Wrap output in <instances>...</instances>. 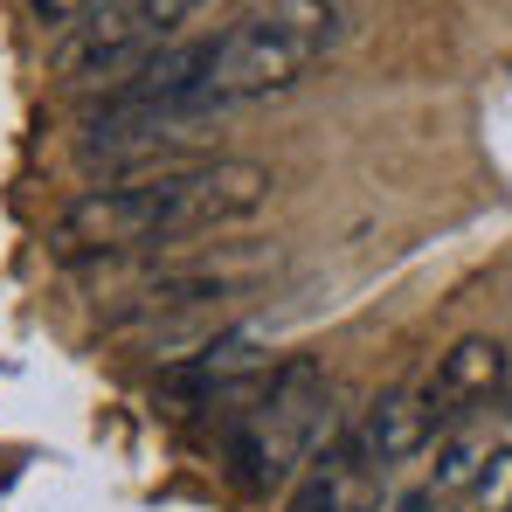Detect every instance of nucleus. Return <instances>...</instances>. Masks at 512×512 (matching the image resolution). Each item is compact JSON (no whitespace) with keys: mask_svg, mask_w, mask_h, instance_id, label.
Here are the masks:
<instances>
[{"mask_svg":"<svg viewBox=\"0 0 512 512\" xmlns=\"http://www.w3.org/2000/svg\"><path fill=\"white\" fill-rule=\"evenodd\" d=\"M340 35V0H263L243 21H229L222 35L160 49L146 70L111 84L97 139L84 153L90 160H132V153L180 146L187 125H201V118H222V111H243V104H263L277 90L305 84L340 49Z\"/></svg>","mask_w":512,"mask_h":512,"instance_id":"f257e3e1","label":"nucleus"},{"mask_svg":"<svg viewBox=\"0 0 512 512\" xmlns=\"http://www.w3.org/2000/svg\"><path fill=\"white\" fill-rule=\"evenodd\" d=\"M277 173L256 160H201V167L139 173L125 187H97L70 201L49 229V250L63 263H97V256H139L160 243H187L208 229H236L270 201Z\"/></svg>","mask_w":512,"mask_h":512,"instance_id":"f03ea898","label":"nucleus"},{"mask_svg":"<svg viewBox=\"0 0 512 512\" xmlns=\"http://www.w3.org/2000/svg\"><path fill=\"white\" fill-rule=\"evenodd\" d=\"M340 436L333 416V381L319 360H284L243 409L222 416V464L236 478V492H277L291 485L326 443Z\"/></svg>","mask_w":512,"mask_h":512,"instance_id":"7ed1b4c3","label":"nucleus"},{"mask_svg":"<svg viewBox=\"0 0 512 512\" xmlns=\"http://www.w3.org/2000/svg\"><path fill=\"white\" fill-rule=\"evenodd\" d=\"M201 0H97L77 28L56 35V77L63 84H104V77H132L160 56L173 28L194 14Z\"/></svg>","mask_w":512,"mask_h":512,"instance_id":"20e7f679","label":"nucleus"},{"mask_svg":"<svg viewBox=\"0 0 512 512\" xmlns=\"http://www.w3.org/2000/svg\"><path fill=\"white\" fill-rule=\"evenodd\" d=\"M506 381H512V353L499 340H485V333H471V340H457L436 360V374H429L416 395H423L429 423L450 429V423H471L485 402H499Z\"/></svg>","mask_w":512,"mask_h":512,"instance_id":"39448f33","label":"nucleus"},{"mask_svg":"<svg viewBox=\"0 0 512 512\" xmlns=\"http://www.w3.org/2000/svg\"><path fill=\"white\" fill-rule=\"evenodd\" d=\"M429 436H436V423H429V409H423V395H416V388H388V395H374V402L360 409V423L346 429L353 457H360L381 485L423 457Z\"/></svg>","mask_w":512,"mask_h":512,"instance_id":"423d86ee","label":"nucleus"},{"mask_svg":"<svg viewBox=\"0 0 512 512\" xmlns=\"http://www.w3.org/2000/svg\"><path fill=\"white\" fill-rule=\"evenodd\" d=\"M291 512H388L381 506V478L353 457V443H346V429L298 471V485H291Z\"/></svg>","mask_w":512,"mask_h":512,"instance_id":"0eeeda50","label":"nucleus"},{"mask_svg":"<svg viewBox=\"0 0 512 512\" xmlns=\"http://www.w3.org/2000/svg\"><path fill=\"white\" fill-rule=\"evenodd\" d=\"M256 333H222L215 346H201L194 360H180V367H167V388L173 395H187V402H201V395H222L236 374H250L256 367Z\"/></svg>","mask_w":512,"mask_h":512,"instance_id":"6e6552de","label":"nucleus"},{"mask_svg":"<svg viewBox=\"0 0 512 512\" xmlns=\"http://www.w3.org/2000/svg\"><path fill=\"white\" fill-rule=\"evenodd\" d=\"M457 512H512V443L492 450V464L471 478V492L457 499Z\"/></svg>","mask_w":512,"mask_h":512,"instance_id":"1a4fd4ad","label":"nucleus"},{"mask_svg":"<svg viewBox=\"0 0 512 512\" xmlns=\"http://www.w3.org/2000/svg\"><path fill=\"white\" fill-rule=\"evenodd\" d=\"M90 7H97V0H28V14H35L42 28H56V35H63V28H77Z\"/></svg>","mask_w":512,"mask_h":512,"instance_id":"9d476101","label":"nucleus"}]
</instances>
